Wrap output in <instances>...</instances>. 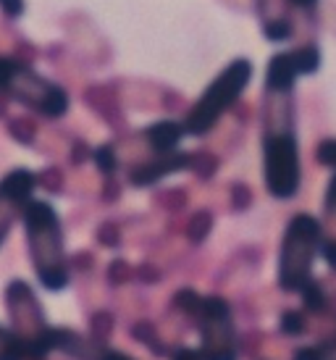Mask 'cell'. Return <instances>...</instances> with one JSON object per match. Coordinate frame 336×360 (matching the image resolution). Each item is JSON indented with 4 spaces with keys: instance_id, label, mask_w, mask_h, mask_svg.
Instances as JSON below:
<instances>
[{
    "instance_id": "cell-15",
    "label": "cell",
    "mask_w": 336,
    "mask_h": 360,
    "mask_svg": "<svg viewBox=\"0 0 336 360\" xmlns=\"http://www.w3.org/2000/svg\"><path fill=\"white\" fill-rule=\"evenodd\" d=\"M292 53H295V58H297L299 74H316L318 66H321V51H318V45L305 42V45H299V48Z\"/></svg>"
},
{
    "instance_id": "cell-23",
    "label": "cell",
    "mask_w": 336,
    "mask_h": 360,
    "mask_svg": "<svg viewBox=\"0 0 336 360\" xmlns=\"http://www.w3.org/2000/svg\"><path fill=\"white\" fill-rule=\"evenodd\" d=\"M323 208L328 210V213H336V174L331 176V181H328L326 187V198H323Z\"/></svg>"
},
{
    "instance_id": "cell-6",
    "label": "cell",
    "mask_w": 336,
    "mask_h": 360,
    "mask_svg": "<svg viewBox=\"0 0 336 360\" xmlns=\"http://www.w3.org/2000/svg\"><path fill=\"white\" fill-rule=\"evenodd\" d=\"M6 305H8V319L13 331L24 340L27 360H42L50 355L48 347V321L40 308V300L34 297L27 281H11L6 287Z\"/></svg>"
},
{
    "instance_id": "cell-19",
    "label": "cell",
    "mask_w": 336,
    "mask_h": 360,
    "mask_svg": "<svg viewBox=\"0 0 336 360\" xmlns=\"http://www.w3.org/2000/svg\"><path fill=\"white\" fill-rule=\"evenodd\" d=\"M210 224H213V219H210V213H198L195 219H192V224H189V240L192 242H202L205 240V234L210 231Z\"/></svg>"
},
{
    "instance_id": "cell-24",
    "label": "cell",
    "mask_w": 336,
    "mask_h": 360,
    "mask_svg": "<svg viewBox=\"0 0 336 360\" xmlns=\"http://www.w3.org/2000/svg\"><path fill=\"white\" fill-rule=\"evenodd\" d=\"M98 360H134V358H129V355H124V352L119 350H108V347H103L98 355Z\"/></svg>"
},
{
    "instance_id": "cell-1",
    "label": "cell",
    "mask_w": 336,
    "mask_h": 360,
    "mask_svg": "<svg viewBox=\"0 0 336 360\" xmlns=\"http://www.w3.org/2000/svg\"><path fill=\"white\" fill-rule=\"evenodd\" d=\"M24 221V234H27V248L34 266V274L45 290L60 292L69 287L71 271L66 258V245H63V229L56 208L48 200H34L21 213Z\"/></svg>"
},
{
    "instance_id": "cell-5",
    "label": "cell",
    "mask_w": 336,
    "mask_h": 360,
    "mask_svg": "<svg viewBox=\"0 0 336 360\" xmlns=\"http://www.w3.org/2000/svg\"><path fill=\"white\" fill-rule=\"evenodd\" d=\"M263 181L271 198L292 200L302 184V160L295 129L266 131L263 137Z\"/></svg>"
},
{
    "instance_id": "cell-18",
    "label": "cell",
    "mask_w": 336,
    "mask_h": 360,
    "mask_svg": "<svg viewBox=\"0 0 336 360\" xmlns=\"http://www.w3.org/2000/svg\"><path fill=\"white\" fill-rule=\"evenodd\" d=\"M305 316L299 310H287L281 316V331L289 334V337H299V334H305Z\"/></svg>"
},
{
    "instance_id": "cell-2",
    "label": "cell",
    "mask_w": 336,
    "mask_h": 360,
    "mask_svg": "<svg viewBox=\"0 0 336 360\" xmlns=\"http://www.w3.org/2000/svg\"><path fill=\"white\" fill-rule=\"evenodd\" d=\"M0 95L27 105L45 119H60L69 113V92L11 56H0Z\"/></svg>"
},
{
    "instance_id": "cell-4",
    "label": "cell",
    "mask_w": 336,
    "mask_h": 360,
    "mask_svg": "<svg viewBox=\"0 0 336 360\" xmlns=\"http://www.w3.org/2000/svg\"><path fill=\"white\" fill-rule=\"evenodd\" d=\"M250 79H252V63L247 58L231 60L187 110V116L181 121L187 134H195V137L208 134L218 124V119L237 105L239 95L247 90Z\"/></svg>"
},
{
    "instance_id": "cell-20",
    "label": "cell",
    "mask_w": 336,
    "mask_h": 360,
    "mask_svg": "<svg viewBox=\"0 0 336 360\" xmlns=\"http://www.w3.org/2000/svg\"><path fill=\"white\" fill-rule=\"evenodd\" d=\"M318 163H323L328 169H336V140H323L316 150Z\"/></svg>"
},
{
    "instance_id": "cell-17",
    "label": "cell",
    "mask_w": 336,
    "mask_h": 360,
    "mask_svg": "<svg viewBox=\"0 0 336 360\" xmlns=\"http://www.w3.org/2000/svg\"><path fill=\"white\" fill-rule=\"evenodd\" d=\"M92 158H95V166L100 169V174H105V176H110L119 169V155L113 150V145H100L98 150L92 153Z\"/></svg>"
},
{
    "instance_id": "cell-11",
    "label": "cell",
    "mask_w": 336,
    "mask_h": 360,
    "mask_svg": "<svg viewBox=\"0 0 336 360\" xmlns=\"http://www.w3.org/2000/svg\"><path fill=\"white\" fill-rule=\"evenodd\" d=\"M184 134H187L184 124H179L174 119H163L150 124L145 129V142L153 148V153H174Z\"/></svg>"
},
{
    "instance_id": "cell-14",
    "label": "cell",
    "mask_w": 336,
    "mask_h": 360,
    "mask_svg": "<svg viewBox=\"0 0 336 360\" xmlns=\"http://www.w3.org/2000/svg\"><path fill=\"white\" fill-rule=\"evenodd\" d=\"M302 305H305V310H310V313H323V310L328 308V297H326V290L321 287V281H307L305 287H302Z\"/></svg>"
},
{
    "instance_id": "cell-3",
    "label": "cell",
    "mask_w": 336,
    "mask_h": 360,
    "mask_svg": "<svg viewBox=\"0 0 336 360\" xmlns=\"http://www.w3.org/2000/svg\"><path fill=\"white\" fill-rule=\"evenodd\" d=\"M323 245V226L310 213H297L289 221L278 250V287L284 292H302L313 279V260Z\"/></svg>"
},
{
    "instance_id": "cell-8",
    "label": "cell",
    "mask_w": 336,
    "mask_h": 360,
    "mask_svg": "<svg viewBox=\"0 0 336 360\" xmlns=\"http://www.w3.org/2000/svg\"><path fill=\"white\" fill-rule=\"evenodd\" d=\"M200 358L202 360H239L237 331L231 316L200 321Z\"/></svg>"
},
{
    "instance_id": "cell-25",
    "label": "cell",
    "mask_w": 336,
    "mask_h": 360,
    "mask_svg": "<svg viewBox=\"0 0 336 360\" xmlns=\"http://www.w3.org/2000/svg\"><path fill=\"white\" fill-rule=\"evenodd\" d=\"M289 6H295V8H299V11H307V13H313L316 11V6H318V0H287Z\"/></svg>"
},
{
    "instance_id": "cell-22",
    "label": "cell",
    "mask_w": 336,
    "mask_h": 360,
    "mask_svg": "<svg viewBox=\"0 0 336 360\" xmlns=\"http://www.w3.org/2000/svg\"><path fill=\"white\" fill-rule=\"evenodd\" d=\"M321 255H323V260L336 271V240H323V245H321Z\"/></svg>"
},
{
    "instance_id": "cell-21",
    "label": "cell",
    "mask_w": 336,
    "mask_h": 360,
    "mask_svg": "<svg viewBox=\"0 0 336 360\" xmlns=\"http://www.w3.org/2000/svg\"><path fill=\"white\" fill-rule=\"evenodd\" d=\"M0 11L8 19H19L21 13H24V0H0Z\"/></svg>"
},
{
    "instance_id": "cell-16",
    "label": "cell",
    "mask_w": 336,
    "mask_h": 360,
    "mask_svg": "<svg viewBox=\"0 0 336 360\" xmlns=\"http://www.w3.org/2000/svg\"><path fill=\"white\" fill-rule=\"evenodd\" d=\"M295 360H336V340L313 345V347H299L295 352Z\"/></svg>"
},
{
    "instance_id": "cell-9",
    "label": "cell",
    "mask_w": 336,
    "mask_h": 360,
    "mask_svg": "<svg viewBox=\"0 0 336 360\" xmlns=\"http://www.w3.org/2000/svg\"><path fill=\"white\" fill-rule=\"evenodd\" d=\"M192 163H195V155H189V153H155V158L145 160L137 169L129 171V181L134 187H150L155 181L166 179L168 174L192 169Z\"/></svg>"
},
{
    "instance_id": "cell-7",
    "label": "cell",
    "mask_w": 336,
    "mask_h": 360,
    "mask_svg": "<svg viewBox=\"0 0 336 360\" xmlns=\"http://www.w3.org/2000/svg\"><path fill=\"white\" fill-rule=\"evenodd\" d=\"M34 187L37 174H32L30 169H13L0 179V245L8 237L13 221L30 205Z\"/></svg>"
},
{
    "instance_id": "cell-10",
    "label": "cell",
    "mask_w": 336,
    "mask_h": 360,
    "mask_svg": "<svg viewBox=\"0 0 336 360\" xmlns=\"http://www.w3.org/2000/svg\"><path fill=\"white\" fill-rule=\"evenodd\" d=\"M297 77H299V66H297L295 53H276L273 58L268 60L266 92H292Z\"/></svg>"
},
{
    "instance_id": "cell-26",
    "label": "cell",
    "mask_w": 336,
    "mask_h": 360,
    "mask_svg": "<svg viewBox=\"0 0 336 360\" xmlns=\"http://www.w3.org/2000/svg\"><path fill=\"white\" fill-rule=\"evenodd\" d=\"M174 360H202V358H200V350H192V347H181V350L174 355Z\"/></svg>"
},
{
    "instance_id": "cell-12",
    "label": "cell",
    "mask_w": 336,
    "mask_h": 360,
    "mask_svg": "<svg viewBox=\"0 0 336 360\" xmlns=\"http://www.w3.org/2000/svg\"><path fill=\"white\" fill-rule=\"evenodd\" d=\"M0 360H27L24 340L13 329L0 326Z\"/></svg>"
},
{
    "instance_id": "cell-13",
    "label": "cell",
    "mask_w": 336,
    "mask_h": 360,
    "mask_svg": "<svg viewBox=\"0 0 336 360\" xmlns=\"http://www.w3.org/2000/svg\"><path fill=\"white\" fill-rule=\"evenodd\" d=\"M263 32H266V37L271 42H287L295 37V21L284 16V13L281 16H271L263 24Z\"/></svg>"
}]
</instances>
